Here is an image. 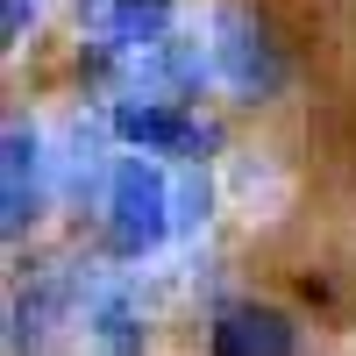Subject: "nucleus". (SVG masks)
<instances>
[{"instance_id": "4", "label": "nucleus", "mask_w": 356, "mask_h": 356, "mask_svg": "<svg viewBox=\"0 0 356 356\" xmlns=\"http://www.w3.org/2000/svg\"><path fill=\"white\" fill-rule=\"evenodd\" d=\"M114 136L129 150H150V157H193L200 150V129L178 100H157V93H136L114 107Z\"/></svg>"}, {"instance_id": "1", "label": "nucleus", "mask_w": 356, "mask_h": 356, "mask_svg": "<svg viewBox=\"0 0 356 356\" xmlns=\"http://www.w3.org/2000/svg\"><path fill=\"white\" fill-rule=\"evenodd\" d=\"M171 178L150 164V150H136L114 164L107 178V250L114 257H150L171 235Z\"/></svg>"}, {"instance_id": "7", "label": "nucleus", "mask_w": 356, "mask_h": 356, "mask_svg": "<svg viewBox=\"0 0 356 356\" xmlns=\"http://www.w3.org/2000/svg\"><path fill=\"white\" fill-rule=\"evenodd\" d=\"M93 342H100V356H143V328H136V307L122 300V292H107V300L93 307Z\"/></svg>"}, {"instance_id": "3", "label": "nucleus", "mask_w": 356, "mask_h": 356, "mask_svg": "<svg viewBox=\"0 0 356 356\" xmlns=\"http://www.w3.org/2000/svg\"><path fill=\"white\" fill-rule=\"evenodd\" d=\"M178 36L171 0H100L93 8V65H129L150 72V57Z\"/></svg>"}, {"instance_id": "9", "label": "nucleus", "mask_w": 356, "mask_h": 356, "mask_svg": "<svg viewBox=\"0 0 356 356\" xmlns=\"http://www.w3.org/2000/svg\"><path fill=\"white\" fill-rule=\"evenodd\" d=\"M86 8H100V0H86Z\"/></svg>"}, {"instance_id": "5", "label": "nucleus", "mask_w": 356, "mask_h": 356, "mask_svg": "<svg viewBox=\"0 0 356 356\" xmlns=\"http://www.w3.org/2000/svg\"><path fill=\"white\" fill-rule=\"evenodd\" d=\"M0 228L8 235H22L29 221H36V200H43V143H36V129H22V122H8V143H0Z\"/></svg>"}, {"instance_id": "6", "label": "nucleus", "mask_w": 356, "mask_h": 356, "mask_svg": "<svg viewBox=\"0 0 356 356\" xmlns=\"http://www.w3.org/2000/svg\"><path fill=\"white\" fill-rule=\"evenodd\" d=\"M300 349V328L278 314V307H228L214 321V356H292Z\"/></svg>"}, {"instance_id": "8", "label": "nucleus", "mask_w": 356, "mask_h": 356, "mask_svg": "<svg viewBox=\"0 0 356 356\" xmlns=\"http://www.w3.org/2000/svg\"><path fill=\"white\" fill-rule=\"evenodd\" d=\"M36 15V0H8V36H22V22Z\"/></svg>"}, {"instance_id": "2", "label": "nucleus", "mask_w": 356, "mask_h": 356, "mask_svg": "<svg viewBox=\"0 0 356 356\" xmlns=\"http://www.w3.org/2000/svg\"><path fill=\"white\" fill-rule=\"evenodd\" d=\"M278 43L271 29H264L257 15L243 8H214V29H207V79H221L235 100H257L278 86Z\"/></svg>"}]
</instances>
